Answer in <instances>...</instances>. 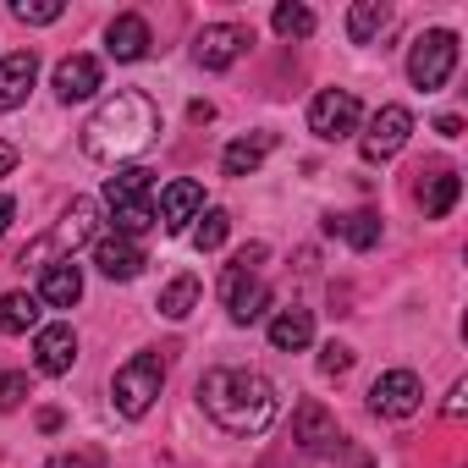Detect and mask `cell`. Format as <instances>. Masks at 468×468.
<instances>
[{
	"mask_svg": "<svg viewBox=\"0 0 468 468\" xmlns=\"http://www.w3.org/2000/svg\"><path fill=\"white\" fill-rule=\"evenodd\" d=\"M249 45H254V34H249L243 23H209V28H198V39H193V61H198L204 72H226Z\"/></svg>",
	"mask_w": 468,
	"mask_h": 468,
	"instance_id": "obj_10",
	"label": "cell"
},
{
	"mask_svg": "<svg viewBox=\"0 0 468 468\" xmlns=\"http://www.w3.org/2000/svg\"><path fill=\"white\" fill-rule=\"evenodd\" d=\"M435 133H441V138H457V133H463V122H457V116H441V122H435Z\"/></svg>",
	"mask_w": 468,
	"mask_h": 468,
	"instance_id": "obj_39",
	"label": "cell"
},
{
	"mask_svg": "<svg viewBox=\"0 0 468 468\" xmlns=\"http://www.w3.org/2000/svg\"><path fill=\"white\" fill-rule=\"evenodd\" d=\"M198 402L204 413L226 430V435H265L282 413V397H276V380L260 375V369H209L198 380Z\"/></svg>",
	"mask_w": 468,
	"mask_h": 468,
	"instance_id": "obj_1",
	"label": "cell"
},
{
	"mask_svg": "<svg viewBox=\"0 0 468 468\" xmlns=\"http://www.w3.org/2000/svg\"><path fill=\"white\" fill-rule=\"evenodd\" d=\"M457 193H463V176H457L452 165H435V171L419 182V209H424V220H446L452 204H457Z\"/></svg>",
	"mask_w": 468,
	"mask_h": 468,
	"instance_id": "obj_18",
	"label": "cell"
},
{
	"mask_svg": "<svg viewBox=\"0 0 468 468\" xmlns=\"http://www.w3.org/2000/svg\"><path fill=\"white\" fill-rule=\"evenodd\" d=\"M347 369H353V347H347V342H325V347H320V375H325V380H342Z\"/></svg>",
	"mask_w": 468,
	"mask_h": 468,
	"instance_id": "obj_30",
	"label": "cell"
},
{
	"mask_svg": "<svg viewBox=\"0 0 468 468\" xmlns=\"http://www.w3.org/2000/svg\"><path fill=\"white\" fill-rule=\"evenodd\" d=\"M309 342H314V314L309 309H282L271 320V347L276 353H303Z\"/></svg>",
	"mask_w": 468,
	"mask_h": 468,
	"instance_id": "obj_21",
	"label": "cell"
},
{
	"mask_svg": "<svg viewBox=\"0 0 468 468\" xmlns=\"http://www.w3.org/2000/svg\"><path fill=\"white\" fill-rule=\"evenodd\" d=\"M34 364H39V375H67V369L78 364V336H72V325H45V331L34 336Z\"/></svg>",
	"mask_w": 468,
	"mask_h": 468,
	"instance_id": "obj_15",
	"label": "cell"
},
{
	"mask_svg": "<svg viewBox=\"0 0 468 468\" xmlns=\"http://www.w3.org/2000/svg\"><path fill=\"white\" fill-rule=\"evenodd\" d=\"M165 320H187L193 309H198V276H176V282H165V292H160V303H154Z\"/></svg>",
	"mask_w": 468,
	"mask_h": 468,
	"instance_id": "obj_26",
	"label": "cell"
},
{
	"mask_svg": "<svg viewBox=\"0 0 468 468\" xmlns=\"http://www.w3.org/2000/svg\"><path fill=\"white\" fill-rule=\"evenodd\" d=\"M34 78H39V56H34V50H17V56H6V61H0V111H17V105H28V89H34Z\"/></svg>",
	"mask_w": 468,
	"mask_h": 468,
	"instance_id": "obj_16",
	"label": "cell"
},
{
	"mask_svg": "<svg viewBox=\"0 0 468 468\" xmlns=\"http://www.w3.org/2000/svg\"><path fill=\"white\" fill-rule=\"evenodd\" d=\"M419 402H424V386L413 369H386L369 386V413H380V419H413Z\"/></svg>",
	"mask_w": 468,
	"mask_h": 468,
	"instance_id": "obj_11",
	"label": "cell"
},
{
	"mask_svg": "<svg viewBox=\"0 0 468 468\" xmlns=\"http://www.w3.org/2000/svg\"><path fill=\"white\" fill-rule=\"evenodd\" d=\"M39 303H50V309H72L78 298H83V271L72 265V260H61V265H45L39 271V292H34Z\"/></svg>",
	"mask_w": 468,
	"mask_h": 468,
	"instance_id": "obj_19",
	"label": "cell"
},
{
	"mask_svg": "<svg viewBox=\"0 0 468 468\" xmlns=\"http://www.w3.org/2000/svg\"><path fill=\"white\" fill-rule=\"evenodd\" d=\"M105 204H111V226L116 238H144L154 226V171L144 165H116V176H105Z\"/></svg>",
	"mask_w": 468,
	"mask_h": 468,
	"instance_id": "obj_3",
	"label": "cell"
},
{
	"mask_svg": "<svg viewBox=\"0 0 468 468\" xmlns=\"http://www.w3.org/2000/svg\"><path fill=\"white\" fill-rule=\"evenodd\" d=\"M276 149V133H254V138H238V144H226L220 154V171L226 176H254L265 165V154Z\"/></svg>",
	"mask_w": 468,
	"mask_h": 468,
	"instance_id": "obj_20",
	"label": "cell"
},
{
	"mask_svg": "<svg viewBox=\"0 0 468 468\" xmlns=\"http://www.w3.org/2000/svg\"><path fill=\"white\" fill-rule=\"evenodd\" d=\"M61 0H12V17L17 23H28V28H50V23H61Z\"/></svg>",
	"mask_w": 468,
	"mask_h": 468,
	"instance_id": "obj_29",
	"label": "cell"
},
{
	"mask_svg": "<svg viewBox=\"0 0 468 468\" xmlns=\"http://www.w3.org/2000/svg\"><path fill=\"white\" fill-rule=\"evenodd\" d=\"M198 215H204V187H198V182H187V176H182V182H171V187L160 193V209H154V220L171 231V238H176V231H187Z\"/></svg>",
	"mask_w": 468,
	"mask_h": 468,
	"instance_id": "obj_12",
	"label": "cell"
},
{
	"mask_svg": "<svg viewBox=\"0 0 468 468\" xmlns=\"http://www.w3.org/2000/svg\"><path fill=\"white\" fill-rule=\"evenodd\" d=\"M187 116H193V122H215V105H209V100H193Z\"/></svg>",
	"mask_w": 468,
	"mask_h": 468,
	"instance_id": "obj_37",
	"label": "cell"
},
{
	"mask_svg": "<svg viewBox=\"0 0 468 468\" xmlns=\"http://www.w3.org/2000/svg\"><path fill=\"white\" fill-rule=\"evenodd\" d=\"M265 254H271L265 243H249V249H238V254H231V265H238V271H260V265H265Z\"/></svg>",
	"mask_w": 468,
	"mask_h": 468,
	"instance_id": "obj_33",
	"label": "cell"
},
{
	"mask_svg": "<svg viewBox=\"0 0 468 468\" xmlns=\"http://www.w3.org/2000/svg\"><path fill=\"white\" fill-rule=\"evenodd\" d=\"M408 133H413V111H408V105H380V111L369 116L358 149H364L369 165H380V160H391V154L408 144Z\"/></svg>",
	"mask_w": 468,
	"mask_h": 468,
	"instance_id": "obj_9",
	"label": "cell"
},
{
	"mask_svg": "<svg viewBox=\"0 0 468 468\" xmlns=\"http://www.w3.org/2000/svg\"><path fill=\"white\" fill-rule=\"evenodd\" d=\"M292 441H303V446H336V419L320 408V402H298V413H292Z\"/></svg>",
	"mask_w": 468,
	"mask_h": 468,
	"instance_id": "obj_22",
	"label": "cell"
},
{
	"mask_svg": "<svg viewBox=\"0 0 468 468\" xmlns=\"http://www.w3.org/2000/svg\"><path fill=\"white\" fill-rule=\"evenodd\" d=\"M50 468H105V452H100V446H78V452L56 457Z\"/></svg>",
	"mask_w": 468,
	"mask_h": 468,
	"instance_id": "obj_32",
	"label": "cell"
},
{
	"mask_svg": "<svg viewBox=\"0 0 468 468\" xmlns=\"http://www.w3.org/2000/svg\"><path fill=\"white\" fill-rule=\"evenodd\" d=\"M12 215H17V198H12V193H0V238H6V226H12Z\"/></svg>",
	"mask_w": 468,
	"mask_h": 468,
	"instance_id": "obj_35",
	"label": "cell"
},
{
	"mask_svg": "<svg viewBox=\"0 0 468 468\" xmlns=\"http://www.w3.org/2000/svg\"><path fill=\"white\" fill-rule=\"evenodd\" d=\"M325 231H331V238H342V243H353L358 254L380 243V220H375L369 209H353V215H325Z\"/></svg>",
	"mask_w": 468,
	"mask_h": 468,
	"instance_id": "obj_23",
	"label": "cell"
},
{
	"mask_svg": "<svg viewBox=\"0 0 468 468\" xmlns=\"http://www.w3.org/2000/svg\"><path fill=\"white\" fill-rule=\"evenodd\" d=\"M160 386H165V353H133L111 380V402L122 419H144L154 408Z\"/></svg>",
	"mask_w": 468,
	"mask_h": 468,
	"instance_id": "obj_5",
	"label": "cell"
},
{
	"mask_svg": "<svg viewBox=\"0 0 468 468\" xmlns=\"http://www.w3.org/2000/svg\"><path fill=\"white\" fill-rule=\"evenodd\" d=\"M50 83H56V100H61V105H78V100H89V94L105 83V67H100L94 56H67Z\"/></svg>",
	"mask_w": 468,
	"mask_h": 468,
	"instance_id": "obj_14",
	"label": "cell"
},
{
	"mask_svg": "<svg viewBox=\"0 0 468 468\" xmlns=\"http://www.w3.org/2000/svg\"><path fill=\"white\" fill-rule=\"evenodd\" d=\"M220 303H226V314L238 320V325H254V320H265V309H271V287L260 282V271L226 265V271H220Z\"/></svg>",
	"mask_w": 468,
	"mask_h": 468,
	"instance_id": "obj_8",
	"label": "cell"
},
{
	"mask_svg": "<svg viewBox=\"0 0 468 468\" xmlns=\"http://www.w3.org/2000/svg\"><path fill=\"white\" fill-rule=\"evenodd\" d=\"M452 72H457V34H452V28L419 34L413 50H408V78H413V89L435 94V89H446Z\"/></svg>",
	"mask_w": 468,
	"mask_h": 468,
	"instance_id": "obj_6",
	"label": "cell"
},
{
	"mask_svg": "<svg viewBox=\"0 0 468 468\" xmlns=\"http://www.w3.org/2000/svg\"><path fill=\"white\" fill-rule=\"evenodd\" d=\"M100 238V204L94 198H72V209L45 231L39 243H28L23 254H17V265L28 271V265H61V260H72V249H83V243H94Z\"/></svg>",
	"mask_w": 468,
	"mask_h": 468,
	"instance_id": "obj_4",
	"label": "cell"
},
{
	"mask_svg": "<svg viewBox=\"0 0 468 468\" xmlns=\"http://www.w3.org/2000/svg\"><path fill=\"white\" fill-rule=\"evenodd\" d=\"M154 138H160V105L149 94H138V89H116L83 122V154L105 160V165H122V160L144 154Z\"/></svg>",
	"mask_w": 468,
	"mask_h": 468,
	"instance_id": "obj_2",
	"label": "cell"
},
{
	"mask_svg": "<svg viewBox=\"0 0 468 468\" xmlns=\"http://www.w3.org/2000/svg\"><path fill=\"white\" fill-rule=\"evenodd\" d=\"M61 424H67V419H61V408H39V430H45V435H56Z\"/></svg>",
	"mask_w": 468,
	"mask_h": 468,
	"instance_id": "obj_34",
	"label": "cell"
},
{
	"mask_svg": "<svg viewBox=\"0 0 468 468\" xmlns=\"http://www.w3.org/2000/svg\"><path fill=\"white\" fill-rule=\"evenodd\" d=\"M12 171H17V149L0 138V176H12Z\"/></svg>",
	"mask_w": 468,
	"mask_h": 468,
	"instance_id": "obj_36",
	"label": "cell"
},
{
	"mask_svg": "<svg viewBox=\"0 0 468 468\" xmlns=\"http://www.w3.org/2000/svg\"><path fill=\"white\" fill-rule=\"evenodd\" d=\"M386 28H391V6H386V0H358V6L347 12V39L353 45H375Z\"/></svg>",
	"mask_w": 468,
	"mask_h": 468,
	"instance_id": "obj_24",
	"label": "cell"
},
{
	"mask_svg": "<svg viewBox=\"0 0 468 468\" xmlns=\"http://www.w3.org/2000/svg\"><path fill=\"white\" fill-rule=\"evenodd\" d=\"M39 325V298L34 292H6L0 298V336H23Z\"/></svg>",
	"mask_w": 468,
	"mask_h": 468,
	"instance_id": "obj_25",
	"label": "cell"
},
{
	"mask_svg": "<svg viewBox=\"0 0 468 468\" xmlns=\"http://www.w3.org/2000/svg\"><path fill=\"white\" fill-rule=\"evenodd\" d=\"M271 28H276L282 39H309V34H314V12L298 6V0H282V6L271 12Z\"/></svg>",
	"mask_w": 468,
	"mask_h": 468,
	"instance_id": "obj_27",
	"label": "cell"
},
{
	"mask_svg": "<svg viewBox=\"0 0 468 468\" xmlns=\"http://www.w3.org/2000/svg\"><path fill=\"white\" fill-rule=\"evenodd\" d=\"M105 56L111 61H144L149 56V23L138 12H122L111 28H105Z\"/></svg>",
	"mask_w": 468,
	"mask_h": 468,
	"instance_id": "obj_17",
	"label": "cell"
},
{
	"mask_svg": "<svg viewBox=\"0 0 468 468\" xmlns=\"http://www.w3.org/2000/svg\"><path fill=\"white\" fill-rule=\"evenodd\" d=\"M463 397H468V386H452V397H446V419H457V413H463Z\"/></svg>",
	"mask_w": 468,
	"mask_h": 468,
	"instance_id": "obj_38",
	"label": "cell"
},
{
	"mask_svg": "<svg viewBox=\"0 0 468 468\" xmlns=\"http://www.w3.org/2000/svg\"><path fill=\"white\" fill-rule=\"evenodd\" d=\"M358 94L353 89H320L314 100H309V133L314 138H325V144H336V138H353L358 133Z\"/></svg>",
	"mask_w": 468,
	"mask_h": 468,
	"instance_id": "obj_7",
	"label": "cell"
},
{
	"mask_svg": "<svg viewBox=\"0 0 468 468\" xmlns=\"http://www.w3.org/2000/svg\"><path fill=\"white\" fill-rule=\"evenodd\" d=\"M226 231H231V215H226V209H204L198 226H193V249H198V254H215V249L226 243Z\"/></svg>",
	"mask_w": 468,
	"mask_h": 468,
	"instance_id": "obj_28",
	"label": "cell"
},
{
	"mask_svg": "<svg viewBox=\"0 0 468 468\" xmlns=\"http://www.w3.org/2000/svg\"><path fill=\"white\" fill-rule=\"evenodd\" d=\"M94 271L105 276V282H133L138 271H144V243H133V238H94Z\"/></svg>",
	"mask_w": 468,
	"mask_h": 468,
	"instance_id": "obj_13",
	"label": "cell"
},
{
	"mask_svg": "<svg viewBox=\"0 0 468 468\" xmlns=\"http://www.w3.org/2000/svg\"><path fill=\"white\" fill-rule=\"evenodd\" d=\"M23 397H28V375L23 369H6V375H0V413H17Z\"/></svg>",
	"mask_w": 468,
	"mask_h": 468,
	"instance_id": "obj_31",
	"label": "cell"
}]
</instances>
